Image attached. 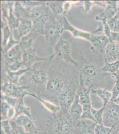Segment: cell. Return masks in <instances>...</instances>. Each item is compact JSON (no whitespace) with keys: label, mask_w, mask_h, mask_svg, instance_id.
Wrapping results in <instances>:
<instances>
[{"label":"cell","mask_w":119,"mask_h":134,"mask_svg":"<svg viewBox=\"0 0 119 134\" xmlns=\"http://www.w3.org/2000/svg\"><path fill=\"white\" fill-rule=\"evenodd\" d=\"M103 107V124L112 128L119 122V105L110 101Z\"/></svg>","instance_id":"ba28073f"},{"label":"cell","mask_w":119,"mask_h":134,"mask_svg":"<svg viewBox=\"0 0 119 134\" xmlns=\"http://www.w3.org/2000/svg\"><path fill=\"white\" fill-rule=\"evenodd\" d=\"M54 57L53 54L45 60L36 62L29 69L24 75L29 82L36 87L45 86L48 79V71Z\"/></svg>","instance_id":"277c9868"},{"label":"cell","mask_w":119,"mask_h":134,"mask_svg":"<svg viewBox=\"0 0 119 134\" xmlns=\"http://www.w3.org/2000/svg\"><path fill=\"white\" fill-rule=\"evenodd\" d=\"M119 70V59L112 63L104 62V65L101 69L104 72L110 73L111 74L116 73Z\"/></svg>","instance_id":"f546056e"},{"label":"cell","mask_w":119,"mask_h":134,"mask_svg":"<svg viewBox=\"0 0 119 134\" xmlns=\"http://www.w3.org/2000/svg\"><path fill=\"white\" fill-rule=\"evenodd\" d=\"M112 102H116V103L118 104L119 105V95L118 96L117 98H116V99H115L114 101H112Z\"/></svg>","instance_id":"7dc6e473"},{"label":"cell","mask_w":119,"mask_h":134,"mask_svg":"<svg viewBox=\"0 0 119 134\" xmlns=\"http://www.w3.org/2000/svg\"><path fill=\"white\" fill-rule=\"evenodd\" d=\"M92 87H87L82 78L79 77V87L77 92L80 103L82 106L91 105L90 93Z\"/></svg>","instance_id":"5bb4252c"},{"label":"cell","mask_w":119,"mask_h":134,"mask_svg":"<svg viewBox=\"0 0 119 134\" xmlns=\"http://www.w3.org/2000/svg\"><path fill=\"white\" fill-rule=\"evenodd\" d=\"M26 96H31L39 100L42 104V105L45 107V108L51 113L53 116H55L60 111V108L59 105H56L50 100L43 99L41 96L40 97L38 95L34 93H29L27 92Z\"/></svg>","instance_id":"44dd1931"},{"label":"cell","mask_w":119,"mask_h":134,"mask_svg":"<svg viewBox=\"0 0 119 134\" xmlns=\"http://www.w3.org/2000/svg\"><path fill=\"white\" fill-rule=\"evenodd\" d=\"M12 120L24 129L26 132L29 134H38L41 129H38L34 119L26 115H20L15 118Z\"/></svg>","instance_id":"7c38bea8"},{"label":"cell","mask_w":119,"mask_h":134,"mask_svg":"<svg viewBox=\"0 0 119 134\" xmlns=\"http://www.w3.org/2000/svg\"><path fill=\"white\" fill-rule=\"evenodd\" d=\"M118 9H119V1H118Z\"/></svg>","instance_id":"f907efd6"},{"label":"cell","mask_w":119,"mask_h":134,"mask_svg":"<svg viewBox=\"0 0 119 134\" xmlns=\"http://www.w3.org/2000/svg\"><path fill=\"white\" fill-rule=\"evenodd\" d=\"M29 70V69H21L14 72L7 70V72L5 82H9L14 84H18L20 79L26 74Z\"/></svg>","instance_id":"484cf974"},{"label":"cell","mask_w":119,"mask_h":134,"mask_svg":"<svg viewBox=\"0 0 119 134\" xmlns=\"http://www.w3.org/2000/svg\"><path fill=\"white\" fill-rule=\"evenodd\" d=\"M11 106L4 100L1 99V120H8L7 114Z\"/></svg>","instance_id":"8d00e7d4"},{"label":"cell","mask_w":119,"mask_h":134,"mask_svg":"<svg viewBox=\"0 0 119 134\" xmlns=\"http://www.w3.org/2000/svg\"><path fill=\"white\" fill-rule=\"evenodd\" d=\"M23 52L19 44L10 49L6 53H1V61L9 65L17 61H22Z\"/></svg>","instance_id":"9a60e30c"},{"label":"cell","mask_w":119,"mask_h":134,"mask_svg":"<svg viewBox=\"0 0 119 134\" xmlns=\"http://www.w3.org/2000/svg\"><path fill=\"white\" fill-rule=\"evenodd\" d=\"M77 120L72 119L68 111L60 109L55 116L50 118L45 130L46 134H74Z\"/></svg>","instance_id":"3957f363"},{"label":"cell","mask_w":119,"mask_h":134,"mask_svg":"<svg viewBox=\"0 0 119 134\" xmlns=\"http://www.w3.org/2000/svg\"><path fill=\"white\" fill-rule=\"evenodd\" d=\"M92 114L97 124H103V114L104 111V107L100 109H95L92 107Z\"/></svg>","instance_id":"e575fe53"},{"label":"cell","mask_w":119,"mask_h":134,"mask_svg":"<svg viewBox=\"0 0 119 134\" xmlns=\"http://www.w3.org/2000/svg\"><path fill=\"white\" fill-rule=\"evenodd\" d=\"M79 87V81L70 86L57 98V101L61 110L68 111L73 102Z\"/></svg>","instance_id":"9c48e42d"},{"label":"cell","mask_w":119,"mask_h":134,"mask_svg":"<svg viewBox=\"0 0 119 134\" xmlns=\"http://www.w3.org/2000/svg\"><path fill=\"white\" fill-rule=\"evenodd\" d=\"M111 75L113 76L116 79L114 86L112 90V98L110 100L114 101L119 95V77L117 75L116 73L112 74Z\"/></svg>","instance_id":"f35d334b"},{"label":"cell","mask_w":119,"mask_h":134,"mask_svg":"<svg viewBox=\"0 0 119 134\" xmlns=\"http://www.w3.org/2000/svg\"><path fill=\"white\" fill-rule=\"evenodd\" d=\"M111 42H114L119 44V33L112 31L111 34Z\"/></svg>","instance_id":"ee69618b"},{"label":"cell","mask_w":119,"mask_h":134,"mask_svg":"<svg viewBox=\"0 0 119 134\" xmlns=\"http://www.w3.org/2000/svg\"><path fill=\"white\" fill-rule=\"evenodd\" d=\"M118 12V1H108L104 11L98 15V17L107 19H112L116 15Z\"/></svg>","instance_id":"7402d4cb"},{"label":"cell","mask_w":119,"mask_h":134,"mask_svg":"<svg viewBox=\"0 0 119 134\" xmlns=\"http://www.w3.org/2000/svg\"><path fill=\"white\" fill-rule=\"evenodd\" d=\"M38 134H45V130L42 129L40 131V132Z\"/></svg>","instance_id":"c3c4849f"},{"label":"cell","mask_w":119,"mask_h":134,"mask_svg":"<svg viewBox=\"0 0 119 134\" xmlns=\"http://www.w3.org/2000/svg\"><path fill=\"white\" fill-rule=\"evenodd\" d=\"M65 1H46V4L51 10L55 19L57 21H61L66 16L64 9Z\"/></svg>","instance_id":"d6986e66"},{"label":"cell","mask_w":119,"mask_h":134,"mask_svg":"<svg viewBox=\"0 0 119 134\" xmlns=\"http://www.w3.org/2000/svg\"><path fill=\"white\" fill-rule=\"evenodd\" d=\"M68 113L75 120L81 119L83 113V106L80 103L77 94H76L73 102L68 109Z\"/></svg>","instance_id":"cb8c5ba5"},{"label":"cell","mask_w":119,"mask_h":134,"mask_svg":"<svg viewBox=\"0 0 119 134\" xmlns=\"http://www.w3.org/2000/svg\"><path fill=\"white\" fill-rule=\"evenodd\" d=\"M29 88V86L19 85L7 82L1 85V93L13 98H21L26 96L27 91L26 90Z\"/></svg>","instance_id":"8fae6325"},{"label":"cell","mask_w":119,"mask_h":134,"mask_svg":"<svg viewBox=\"0 0 119 134\" xmlns=\"http://www.w3.org/2000/svg\"><path fill=\"white\" fill-rule=\"evenodd\" d=\"M24 98H21L20 102L15 107L16 110V116L15 118L17 116L24 115L28 116L31 119H34V118L32 116L31 112V108L24 104Z\"/></svg>","instance_id":"83f0119b"},{"label":"cell","mask_w":119,"mask_h":134,"mask_svg":"<svg viewBox=\"0 0 119 134\" xmlns=\"http://www.w3.org/2000/svg\"><path fill=\"white\" fill-rule=\"evenodd\" d=\"M54 58L57 61H63L74 66H77V62L72 57L71 41L60 38L53 47Z\"/></svg>","instance_id":"52a82bcc"},{"label":"cell","mask_w":119,"mask_h":134,"mask_svg":"<svg viewBox=\"0 0 119 134\" xmlns=\"http://www.w3.org/2000/svg\"><path fill=\"white\" fill-rule=\"evenodd\" d=\"M1 13H2V21L4 23L8 24L7 20L9 17V1H1Z\"/></svg>","instance_id":"4dcf8cb0"},{"label":"cell","mask_w":119,"mask_h":134,"mask_svg":"<svg viewBox=\"0 0 119 134\" xmlns=\"http://www.w3.org/2000/svg\"><path fill=\"white\" fill-rule=\"evenodd\" d=\"M113 19L115 20H119V9H118V12L116 13V15L113 18Z\"/></svg>","instance_id":"bcb514c9"},{"label":"cell","mask_w":119,"mask_h":134,"mask_svg":"<svg viewBox=\"0 0 119 134\" xmlns=\"http://www.w3.org/2000/svg\"><path fill=\"white\" fill-rule=\"evenodd\" d=\"M103 57L104 62L112 63L119 59V44L110 42L104 49Z\"/></svg>","instance_id":"ac0fdd59"},{"label":"cell","mask_w":119,"mask_h":134,"mask_svg":"<svg viewBox=\"0 0 119 134\" xmlns=\"http://www.w3.org/2000/svg\"><path fill=\"white\" fill-rule=\"evenodd\" d=\"M39 35L36 31L33 29L28 34L20 40L19 45L22 51L33 48L34 43L36 37Z\"/></svg>","instance_id":"ffe728a7"},{"label":"cell","mask_w":119,"mask_h":134,"mask_svg":"<svg viewBox=\"0 0 119 134\" xmlns=\"http://www.w3.org/2000/svg\"></svg>","instance_id":"f5cc1de1"},{"label":"cell","mask_w":119,"mask_h":134,"mask_svg":"<svg viewBox=\"0 0 119 134\" xmlns=\"http://www.w3.org/2000/svg\"><path fill=\"white\" fill-rule=\"evenodd\" d=\"M97 124L92 121L80 119L76 122L74 134H95Z\"/></svg>","instance_id":"2e32d148"},{"label":"cell","mask_w":119,"mask_h":134,"mask_svg":"<svg viewBox=\"0 0 119 134\" xmlns=\"http://www.w3.org/2000/svg\"><path fill=\"white\" fill-rule=\"evenodd\" d=\"M19 43H20L19 40H16L14 38L13 34H12L10 38L9 39V42H8L6 46L4 48H1V53L3 54L6 53L10 49L19 44Z\"/></svg>","instance_id":"74e56055"},{"label":"cell","mask_w":119,"mask_h":134,"mask_svg":"<svg viewBox=\"0 0 119 134\" xmlns=\"http://www.w3.org/2000/svg\"><path fill=\"white\" fill-rule=\"evenodd\" d=\"M14 13L15 16L19 20L23 19L31 18V11L26 9L21 1H16L14 7Z\"/></svg>","instance_id":"d4e9b609"},{"label":"cell","mask_w":119,"mask_h":134,"mask_svg":"<svg viewBox=\"0 0 119 134\" xmlns=\"http://www.w3.org/2000/svg\"><path fill=\"white\" fill-rule=\"evenodd\" d=\"M72 74L67 66H50L48 79L45 86L46 96L57 100L60 95L72 84L79 81Z\"/></svg>","instance_id":"6da1fadb"},{"label":"cell","mask_w":119,"mask_h":134,"mask_svg":"<svg viewBox=\"0 0 119 134\" xmlns=\"http://www.w3.org/2000/svg\"><path fill=\"white\" fill-rule=\"evenodd\" d=\"M11 130L10 134H29L26 132L22 127L18 125L14 121L10 120Z\"/></svg>","instance_id":"836d02e7"},{"label":"cell","mask_w":119,"mask_h":134,"mask_svg":"<svg viewBox=\"0 0 119 134\" xmlns=\"http://www.w3.org/2000/svg\"><path fill=\"white\" fill-rule=\"evenodd\" d=\"M77 62L76 68L79 73V77L84 80L87 87L98 86L102 83L106 76L111 75L102 72L92 59H85L82 52L79 55Z\"/></svg>","instance_id":"7a4b0ae2"},{"label":"cell","mask_w":119,"mask_h":134,"mask_svg":"<svg viewBox=\"0 0 119 134\" xmlns=\"http://www.w3.org/2000/svg\"><path fill=\"white\" fill-rule=\"evenodd\" d=\"M22 4L24 7L30 11L32 10L33 8L35 7L39 6L40 5H43L46 3V1H21Z\"/></svg>","instance_id":"d590c367"},{"label":"cell","mask_w":119,"mask_h":134,"mask_svg":"<svg viewBox=\"0 0 119 134\" xmlns=\"http://www.w3.org/2000/svg\"><path fill=\"white\" fill-rule=\"evenodd\" d=\"M48 57L41 58L38 56L35 49L23 51L22 61L25 69H30L35 63L47 59Z\"/></svg>","instance_id":"e0dca14e"},{"label":"cell","mask_w":119,"mask_h":134,"mask_svg":"<svg viewBox=\"0 0 119 134\" xmlns=\"http://www.w3.org/2000/svg\"><path fill=\"white\" fill-rule=\"evenodd\" d=\"M2 32V40L1 43V48H4L6 46L12 34L8 25L1 28Z\"/></svg>","instance_id":"1f68e13d"},{"label":"cell","mask_w":119,"mask_h":134,"mask_svg":"<svg viewBox=\"0 0 119 134\" xmlns=\"http://www.w3.org/2000/svg\"><path fill=\"white\" fill-rule=\"evenodd\" d=\"M33 21L31 18H26L20 20L18 26V40L20 41L23 37L26 36L33 29Z\"/></svg>","instance_id":"603a6c76"},{"label":"cell","mask_w":119,"mask_h":134,"mask_svg":"<svg viewBox=\"0 0 119 134\" xmlns=\"http://www.w3.org/2000/svg\"><path fill=\"white\" fill-rule=\"evenodd\" d=\"M83 7L82 11L84 14H87L91 12L92 7L94 5H97L96 1H83Z\"/></svg>","instance_id":"b9f144b4"},{"label":"cell","mask_w":119,"mask_h":134,"mask_svg":"<svg viewBox=\"0 0 119 134\" xmlns=\"http://www.w3.org/2000/svg\"><path fill=\"white\" fill-rule=\"evenodd\" d=\"M111 128L105 126L103 124H97L94 130L95 134H107L111 131Z\"/></svg>","instance_id":"7bdbcfd3"},{"label":"cell","mask_w":119,"mask_h":134,"mask_svg":"<svg viewBox=\"0 0 119 134\" xmlns=\"http://www.w3.org/2000/svg\"><path fill=\"white\" fill-rule=\"evenodd\" d=\"M15 2L9 1V14L7 20L8 25L9 26L11 32L13 33L14 29L18 28L20 20L15 16L14 13V7Z\"/></svg>","instance_id":"4316f807"},{"label":"cell","mask_w":119,"mask_h":134,"mask_svg":"<svg viewBox=\"0 0 119 134\" xmlns=\"http://www.w3.org/2000/svg\"><path fill=\"white\" fill-rule=\"evenodd\" d=\"M116 74H117V75L118 76H119V70L117 72H116Z\"/></svg>","instance_id":"681fc988"},{"label":"cell","mask_w":119,"mask_h":134,"mask_svg":"<svg viewBox=\"0 0 119 134\" xmlns=\"http://www.w3.org/2000/svg\"><path fill=\"white\" fill-rule=\"evenodd\" d=\"M95 19L97 21H101V24L102 26L103 31L104 32V35L107 36L110 39V41H111V34L112 31L108 23L107 19H106V18H100V17H98L97 15L96 16Z\"/></svg>","instance_id":"d6a6232c"},{"label":"cell","mask_w":119,"mask_h":134,"mask_svg":"<svg viewBox=\"0 0 119 134\" xmlns=\"http://www.w3.org/2000/svg\"><path fill=\"white\" fill-rule=\"evenodd\" d=\"M110 134H119V122L111 128Z\"/></svg>","instance_id":"f6af8a7d"},{"label":"cell","mask_w":119,"mask_h":134,"mask_svg":"<svg viewBox=\"0 0 119 134\" xmlns=\"http://www.w3.org/2000/svg\"><path fill=\"white\" fill-rule=\"evenodd\" d=\"M31 17L33 21V29L39 35H44L46 24L55 18L46 3L35 7L31 10Z\"/></svg>","instance_id":"5b68a950"},{"label":"cell","mask_w":119,"mask_h":134,"mask_svg":"<svg viewBox=\"0 0 119 134\" xmlns=\"http://www.w3.org/2000/svg\"><path fill=\"white\" fill-rule=\"evenodd\" d=\"M92 93H95L102 100L103 106H105L107 104L110 102L112 98V92L109 91L106 88H97L96 90H92Z\"/></svg>","instance_id":"f1b7e54d"},{"label":"cell","mask_w":119,"mask_h":134,"mask_svg":"<svg viewBox=\"0 0 119 134\" xmlns=\"http://www.w3.org/2000/svg\"><path fill=\"white\" fill-rule=\"evenodd\" d=\"M95 34H92L89 39V41L92 44L91 50L93 53H99L103 55L104 49L111 41L105 35H97Z\"/></svg>","instance_id":"4fadbf2b"},{"label":"cell","mask_w":119,"mask_h":134,"mask_svg":"<svg viewBox=\"0 0 119 134\" xmlns=\"http://www.w3.org/2000/svg\"><path fill=\"white\" fill-rule=\"evenodd\" d=\"M1 63L4 64L6 68V70L9 71H17V70L21 69V67L23 66L22 61H17L9 65H5V64L1 61Z\"/></svg>","instance_id":"60d3db41"},{"label":"cell","mask_w":119,"mask_h":134,"mask_svg":"<svg viewBox=\"0 0 119 134\" xmlns=\"http://www.w3.org/2000/svg\"><path fill=\"white\" fill-rule=\"evenodd\" d=\"M20 99L21 98H13L7 96L1 93V99L5 100L8 104H9L11 107H13L14 108L17 106V105L20 102Z\"/></svg>","instance_id":"ab89813d"},{"label":"cell","mask_w":119,"mask_h":134,"mask_svg":"<svg viewBox=\"0 0 119 134\" xmlns=\"http://www.w3.org/2000/svg\"><path fill=\"white\" fill-rule=\"evenodd\" d=\"M110 132H111V131H109V132L107 134H110Z\"/></svg>","instance_id":"816d5d0a"},{"label":"cell","mask_w":119,"mask_h":134,"mask_svg":"<svg viewBox=\"0 0 119 134\" xmlns=\"http://www.w3.org/2000/svg\"><path fill=\"white\" fill-rule=\"evenodd\" d=\"M62 23L64 30L68 31L71 33V35H72V39L75 38H82L84 40H87L89 41L91 35H92V34H96L97 32L103 31L102 26L101 23L98 26V28L97 30L92 32H89L85 31L74 27V26H72L68 21L66 16H65L63 18Z\"/></svg>","instance_id":"30bf717a"},{"label":"cell","mask_w":119,"mask_h":134,"mask_svg":"<svg viewBox=\"0 0 119 134\" xmlns=\"http://www.w3.org/2000/svg\"><path fill=\"white\" fill-rule=\"evenodd\" d=\"M64 29L61 21H57L55 18L47 23L44 29V35L46 42L53 47L60 40Z\"/></svg>","instance_id":"8992f818"}]
</instances>
